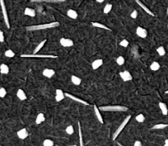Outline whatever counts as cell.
<instances>
[{"mask_svg":"<svg viewBox=\"0 0 168 146\" xmlns=\"http://www.w3.org/2000/svg\"><path fill=\"white\" fill-rule=\"evenodd\" d=\"M60 23L59 22H53L50 23H45V24H40V25H33L27 27V30L28 32H33V31H40V30H45L50 28H55L59 27Z\"/></svg>","mask_w":168,"mask_h":146,"instance_id":"6da1fadb","label":"cell"},{"mask_svg":"<svg viewBox=\"0 0 168 146\" xmlns=\"http://www.w3.org/2000/svg\"><path fill=\"white\" fill-rule=\"evenodd\" d=\"M99 109L103 112H126L128 111V107L124 106L114 105V106H102Z\"/></svg>","mask_w":168,"mask_h":146,"instance_id":"7a4b0ae2","label":"cell"},{"mask_svg":"<svg viewBox=\"0 0 168 146\" xmlns=\"http://www.w3.org/2000/svg\"><path fill=\"white\" fill-rule=\"evenodd\" d=\"M130 118H131V116H128L127 117H126L124 121H122V123L119 125V126L117 128V130H115V132L114 133V135H113V140H115L116 139V138L118 137V135L121 133V131L124 130V128L126 126V125L128 124V122L129 121V120H130Z\"/></svg>","mask_w":168,"mask_h":146,"instance_id":"3957f363","label":"cell"},{"mask_svg":"<svg viewBox=\"0 0 168 146\" xmlns=\"http://www.w3.org/2000/svg\"><path fill=\"white\" fill-rule=\"evenodd\" d=\"M21 57L22 58H43V59H56L57 56L52 55H38V54H32V55H22Z\"/></svg>","mask_w":168,"mask_h":146,"instance_id":"277c9868","label":"cell"},{"mask_svg":"<svg viewBox=\"0 0 168 146\" xmlns=\"http://www.w3.org/2000/svg\"><path fill=\"white\" fill-rule=\"evenodd\" d=\"M0 5H1L2 13H3V19H4L5 24H6V26H7V27H8V28H10V23H9L8 16V13H7L6 6H5L4 0H0Z\"/></svg>","mask_w":168,"mask_h":146,"instance_id":"5b68a950","label":"cell"},{"mask_svg":"<svg viewBox=\"0 0 168 146\" xmlns=\"http://www.w3.org/2000/svg\"><path fill=\"white\" fill-rule=\"evenodd\" d=\"M119 76L122 79V80L124 82H128V81H131L133 79V77L131 75V74L129 71H123L119 73Z\"/></svg>","mask_w":168,"mask_h":146,"instance_id":"8992f818","label":"cell"},{"mask_svg":"<svg viewBox=\"0 0 168 146\" xmlns=\"http://www.w3.org/2000/svg\"><path fill=\"white\" fill-rule=\"evenodd\" d=\"M59 43L62 46H64V47H71V46L74 45L73 41L69 38H61L59 40Z\"/></svg>","mask_w":168,"mask_h":146,"instance_id":"52a82bcc","label":"cell"},{"mask_svg":"<svg viewBox=\"0 0 168 146\" xmlns=\"http://www.w3.org/2000/svg\"><path fill=\"white\" fill-rule=\"evenodd\" d=\"M64 95H65V97H68L69 98L72 99V100L75 101V102H79V103H81V104H83V105H86V106H88V105H89V103L87 102L86 101H84V100H82V99H80V98H78V97H75V96H73V95L70 94V93L65 92Z\"/></svg>","mask_w":168,"mask_h":146,"instance_id":"ba28073f","label":"cell"},{"mask_svg":"<svg viewBox=\"0 0 168 146\" xmlns=\"http://www.w3.org/2000/svg\"><path fill=\"white\" fill-rule=\"evenodd\" d=\"M136 34L140 38H146L147 36H148V32H147L146 29L141 27H138L137 29H136Z\"/></svg>","mask_w":168,"mask_h":146,"instance_id":"9c48e42d","label":"cell"},{"mask_svg":"<svg viewBox=\"0 0 168 146\" xmlns=\"http://www.w3.org/2000/svg\"><path fill=\"white\" fill-rule=\"evenodd\" d=\"M17 135L18 138L21 139H25L26 138H27L28 135H29L27 130L26 128H22V129H21L20 130H18Z\"/></svg>","mask_w":168,"mask_h":146,"instance_id":"30bf717a","label":"cell"},{"mask_svg":"<svg viewBox=\"0 0 168 146\" xmlns=\"http://www.w3.org/2000/svg\"><path fill=\"white\" fill-rule=\"evenodd\" d=\"M64 97H65L64 93L61 89H56V91H55V100H56V102H61L63 99L64 98Z\"/></svg>","mask_w":168,"mask_h":146,"instance_id":"8fae6325","label":"cell"},{"mask_svg":"<svg viewBox=\"0 0 168 146\" xmlns=\"http://www.w3.org/2000/svg\"><path fill=\"white\" fill-rule=\"evenodd\" d=\"M135 2H136V3H137L139 4V7H141V8H143V9L144 10V11H145V12H146L147 13H148V14H149V15H150V16H152V17H154V13H153V12H152V11H151V10H150V9H149V8H148V7H146V6H145V5H144V4L143 3H142V2H140V1H139V0H135Z\"/></svg>","mask_w":168,"mask_h":146,"instance_id":"7c38bea8","label":"cell"},{"mask_svg":"<svg viewBox=\"0 0 168 146\" xmlns=\"http://www.w3.org/2000/svg\"><path fill=\"white\" fill-rule=\"evenodd\" d=\"M42 74H43V75L45 77L48 78V79H51V78L55 74V71L52 69H45Z\"/></svg>","mask_w":168,"mask_h":146,"instance_id":"4fadbf2b","label":"cell"},{"mask_svg":"<svg viewBox=\"0 0 168 146\" xmlns=\"http://www.w3.org/2000/svg\"><path fill=\"white\" fill-rule=\"evenodd\" d=\"M102 65H103V60L102 59H98V60H94L92 63V69L96 70V69H99V68L101 67Z\"/></svg>","mask_w":168,"mask_h":146,"instance_id":"5bb4252c","label":"cell"},{"mask_svg":"<svg viewBox=\"0 0 168 146\" xmlns=\"http://www.w3.org/2000/svg\"><path fill=\"white\" fill-rule=\"evenodd\" d=\"M93 107H94V112H95L96 116H97V120L99 121V122L101 123V124H103V123H104V121H103V118H102L101 114V112H100V109L97 107V105H94Z\"/></svg>","mask_w":168,"mask_h":146,"instance_id":"9a60e30c","label":"cell"},{"mask_svg":"<svg viewBox=\"0 0 168 146\" xmlns=\"http://www.w3.org/2000/svg\"><path fill=\"white\" fill-rule=\"evenodd\" d=\"M17 97H18V99H20L21 101H24L27 98V94H26L25 92L22 89H18V91L17 92Z\"/></svg>","mask_w":168,"mask_h":146,"instance_id":"2e32d148","label":"cell"},{"mask_svg":"<svg viewBox=\"0 0 168 146\" xmlns=\"http://www.w3.org/2000/svg\"><path fill=\"white\" fill-rule=\"evenodd\" d=\"M24 14L26 15V16H29V17H34L35 16V11L33 8H27L25 9Z\"/></svg>","mask_w":168,"mask_h":146,"instance_id":"e0dca14e","label":"cell"},{"mask_svg":"<svg viewBox=\"0 0 168 146\" xmlns=\"http://www.w3.org/2000/svg\"><path fill=\"white\" fill-rule=\"evenodd\" d=\"M158 106H159V108L161 109V113L163 114L164 116H166L168 114V109H167V107L166 104L164 102H159Z\"/></svg>","mask_w":168,"mask_h":146,"instance_id":"ac0fdd59","label":"cell"},{"mask_svg":"<svg viewBox=\"0 0 168 146\" xmlns=\"http://www.w3.org/2000/svg\"><path fill=\"white\" fill-rule=\"evenodd\" d=\"M67 15H68V17L72 18V19H77V13L75 11V10H73V9L68 10Z\"/></svg>","mask_w":168,"mask_h":146,"instance_id":"d6986e66","label":"cell"},{"mask_svg":"<svg viewBox=\"0 0 168 146\" xmlns=\"http://www.w3.org/2000/svg\"><path fill=\"white\" fill-rule=\"evenodd\" d=\"M0 73L2 74H8L9 73V67L7 65L2 64L0 65Z\"/></svg>","mask_w":168,"mask_h":146,"instance_id":"ffe728a7","label":"cell"},{"mask_svg":"<svg viewBox=\"0 0 168 146\" xmlns=\"http://www.w3.org/2000/svg\"><path fill=\"white\" fill-rule=\"evenodd\" d=\"M45 120V115L43 113H39L37 115V116H36V119H35V123L37 125H40L41 124L42 122H44Z\"/></svg>","mask_w":168,"mask_h":146,"instance_id":"44dd1931","label":"cell"},{"mask_svg":"<svg viewBox=\"0 0 168 146\" xmlns=\"http://www.w3.org/2000/svg\"><path fill=\"white\" fill-rule=\"evenodd\" d=\"M92 25L93 26V27H95L105 29V30H106V31H111V28H109L108 27H106V25H103V24L100 23V22H92Z\"/></svg>","mask_w":168,"mask_h":146,"instance_id":"7402d4cb","label":"cell"},{"mask_svg":"<svg viewBox=\"0 0 168 146\" xmlns=\"http://www.w3.org/2000/svg\"><path fill=\"white\" fill-rule=\"evenodd\" d=\"M71 81L74 85H80L82 83V79L80 78H78L77 76H75V75L71 76Z\"/></svg>","mask_w":168,"mask_h":146,"instance_id":"603a6c76","label":"cell"},{"mask_svg":"<svg viewBox=\"0 0 168 146\" xmlns=\"http://www.w3.org/2000/svg\"><path fill=\"white\" fill-rule=\"evenodd\" d=\"M31 2L35 3H62L65 2V0H31Z\"/></svg>","mask_w":168,"mask_h":146,"instance_id":"cb8c5ba5","label":"cell"},{"mask_svg":"<svg viewBox=\"0 0 168 146\" xmlns=\"http://www.w3.org/2000/svg\"><path fill=\"white\" fill-rule=\"evenodd\" d=\"M168 126L167 124H163V123H160V124H157L155 126L152 127V130H161V129H165Z\"/></svg>","mask_w":168,"mask_h":146,"instance_id":"d4e9b609","label":"cell"},{"mask_svg":"<svg viewBox=\"0 0 168 146\" xmlns=\"http://www.w3.org/2000/svg\"><path fill=\"white\" fill-rule=\"evenodd\" d=\"M77 125H78V134H79V143H80V146H84L83 139H82V128H81L80 122H78Z\"/></svg>","mask_w":168,"mask_h":146,"instance_id":"484cf974","label":"cell"},{"mask_svg":"<svg viewBox=\"0 0 168 146\" xmlns=\"http://www.w3.org/2000/svg\"><path fill=\"white\" fill-rule=\"evenodd\" d=\"M150 69L153 70V71H157L159 69H160V64L158 63V62H153V63L151 64L150 65Z\"/></svg>","mask_w":168,"mask_h":146,"instance_id":"4316f807","label":"cell"},{"mask_svg":"<svg viewBox=\"0 0 168 146\" xmlns=\"http://www.w3.org/2000/svg\"><path fill=\"white\" fill-rule=\"evenodd\" d=\"M45 42H46V40H42L40 43H39V44H38V45L36 46L35 49L34 50V53H33V54H37L38 52L40 50V49L44 46V45H45Z\"/></svg>","mask_w":168,"mask_h":146,"instance_id":"83f0119b","label":"cell"},{"mask_svg":"<svg viewBox=\"0 0 168 146\" xmlns=\"http://www.w3.org/2000/svg\"><path fill=\"white\" fill-rule=\"evenodd\" d=\"M111 9H112V4L111 3H107L106 6L104 7V9H103V13L105 14H108L111 11Z\"/></svg>","mask_w":168,"mask_h":146,"instance_id":"f1b7e54d","label":"cell"},{"mask_svg":"<svg viewBox=\"0 0 168 146\" xmlns=\"http://www.w3.org/2000/svg\"><path fill=\"white\" fill-rule=\"evenodd\" d=\"M5 56L8 57V58H13L15 56V52L12 50H7L4 53Z\"/></svg>","mask_w":168,"mask_h":146,"instance_id":"f546056e","label":"cell"},{"mask_svg":"<svg viewBox=\"0 0 168 146\" xmlns=\"http://www.w3.org/2000/svg\"><path fill=\"white\" fill-rule=\"evenodd\" d=\"M157 52L160 56H163L166 55V50L163 46H159V47L157 49Z\"/></svg>","mask_w":168,"mask_h":146,"instance_id":"4dcf8cb0","label":"cell"},{"mask_svg":"<svg viewBox=\"0 0 168 146\" xmlns=\"http://www.w3.org/2000/svg\"><path fill=\"white\" fill-rule=\"evenodd\" d=\"M43 146H54V141L50 139H46L43 141Z\"/></svg>","mask_w":168,"mask_h":146,"instance_id":"1f68e13d","label":"cell"},{"mask_svg":"<svg viewBox=\"0 0 168 146\" xmlns=\"http://www.w3.org/2000/svg\"><path fill=\"white\" fill-rule=\"evenodd\" d=\"M135 119H136V121H137L138 122L142 123V122H143L145 121V116H143V114H139L138 116L135 117Z\"/></svg>","mask_w":168,"mask_h":146,"instance_id":"d6a6232c","label":"cell"},{"mask_svg":"<svg viewBox=\"0 0 168 146\" xmlns=\"http://www.w3.org/2000/svg\"><path fill=\"white\" fill-rule=\"evenodd\" d=\"M65 131L68 135H73L74 133V128H73V126H69L65 129Z\"/></svg>","mask_w":168,"mask_h":146,"instance_id":"836d02e7","label":"cell"},{"mask_svg":"<svg viewBox=\"0 0 168 146\" xmlns=\"http://www.w3.org/2000/svg\"><path fill=\"white\" fill-rule=\"evenodd\" d=\"M124 58L123 56H119L118 58L116 59V63L119 65H123L124 64Z\"/></svg>","mask_w":168,"mask_h":146,"instance_id":"e575fe53","label":"cell"},{"mask_svg":"<svg viewBox=\"0 0 168 146\" xmlns=\"http://www.w3.org/2000/svg\"><path fill=\"white\" fill-rule=\"evenodd\" d=\"M7 95V91L4 87H0V97L3 98Z\"/></svg>","mask_w":168,"mask_h":146,"instance_id":"d590c367","label":"cell"},{"mask_svg":"<svg viewBox=\"0 0 168 146\" xmlns=\"http://www.w3.org/2000/svg\"><path fill=\"white\" fill-rule=\"evenodd\" d=\"M119 45L121 46H123V47H127V46L129 45V41L126 39H124V40H122L121 41H120Z\"/></svg>","mask_w":168,"mask_h":146,"instance_id":"8d00e7d4","label":"cell"},{"mask_svg":"<svg viewBox=\"0 0 168 146\" xmlns=\"http://www.w3.org/2000/svg\"><path fill=\"white\" fill-rule=\"evenodd\" d=\"M130 17H132V18H134V19L137 18V17H138V12L136 11V10H134V11H133L132 13H131Z\"/></svg>","mask_w":168,"mask_h":146,"instance_id":"74e56055","label":"cell"},{"mask_svg":"<svg viewBox=\"0 0 168 146\" xmlns=\"http://www.w3.org/2000/svg\"><path fill=\"white\" fill-rule=\"evenodd\" d=\"M0 42H4V35L1 30H0Z\"/></svg>","mask_w":168,"mask_h":146,"instance_id":"f35d334b","label":"cell"},{"mask_svg":"<svg viewBox=\"0 0 168 146\" xmlns=\"http://www.w3.org/2000/svg\"><path fill=\"white\" fill-rule=\"evenodd\" d=\"M134 146H142V143L139 141V140H136V141L134 142Z\"/></svg>","mask_w":168,"mask_h":146,"instance_id":"ab89813d","label":"cell"},{"mask_svg":"<svg viewBox=\"0 0 168 146\" xmlns=\"http://www.w3.org/2000/svg\"><path fill=\"white\" fill-rule=\"evenodd\" d=\"M164 146H168V139H166L165 140V144H164Z\"/></svg>","mask_w":168,"mask_h":146,"instance_id":"60d3db41","label":"cell"},{"mask_svg":"<svg viewBox=\"0 0 168 146\" xmlns=\"http://www.w3.org/2000/svg\"><path fill=\"white\" fill-rule=\"evenodd\" d=\"M104 1H105V0H97V2L99 3H103Z\"/></svg>","mask_w":168,"mask_h":146,"instance_id":"b9f144b4","label":"cell"},{"mask_svg":"<svg viewBox=\"0 0 168 146\" xmlns=\"http://www.w3.org/2000/svg\"><path fill=\"white\" fill-rule=\"evenodd\" d=\"M117 144H118L119 146H124L123 144H120V143H117Z\"/></svg>","mask_w":168,"mask_h":146,"instance_id":"7bdbcfd3","label":"cell"},{"mask_svg":"<svg viewBox=\"0 0 168 146\" xmlns=\"http://www.w3.org/2000/svg\"><path fill=\"white\" fill-rule=\"evenodd\" d=\"M166 13H167V15H168V8H167V10H166Z\"/></svg>","mask_w":168,"mask_h":146,"instance_id":"ee69618b","label":"cell"},{"mask_svg":"<svg viewBox=\"0 0 168 146\" xmlns=\"http://www.w3.org/2000/svg\"><path fill=\"white\" fill-rule=\"evenodd\" d=\"M166 94H168V90H167V91H166Z\"/></svg>","mask_w":168,"mask_h":146,"instance_id":"f6af8a7d","label":"cell"},{"mask_svg":"<svg viewBox=\"0 0 168 146\" xmlns=\"http://www.w3.org/2000/svg\"><path fill=\"white\" fill-rule=\"evenodd\" d=\"M72 146H77V145H72Z\"/></svg>","mask_w":168,"mask_h":146,"instance_id":"bcb514c9","label":"cell"},{"mask_svg":"<svg viewBox=\"0 0 168 146\" xmlns=\"http://www.w3.org/2000/svg\"><path fill=\"white\" fill-rule=\"evenodd\" d=\"M167 27H168V24H167Z\"/></svg>","mask_w":168,"mask_h":146,"instance_id":"7dc6e473","label":"cell"},{"mask_svg":"<svg viewBox=\"0 0 168 146\" xmlns=\"http://www.w3.org/2000/svg\"><path fill=\"white\" fill-rule=\"evenodd\" d=\"M0 132H1V130H0Z\"/></svg>","mask_w":168,"mask_h":146,"instance_id":"c3c4849f","label":"cell"}]
</instances>
